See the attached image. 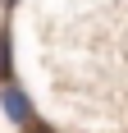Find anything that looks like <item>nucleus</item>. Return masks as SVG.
<instances>
[{
	"label": "nucleus",
	"mask_w": 128,
	"mask_h": 133,
	"mask_svg": "<svg viewBox=\"0 0 128 133\" xmlns=\"http://www.w3.org/2000/svg\"><path fill=\"white\" fill-rule=\"evenodd\" d=\"M0 110H5V119H9L14 129H23V124L37 119V101H32L18 83H0Z\"/></svg>",
	"instance_id": "obj_1"
},
{
	"label": "nucleus",
	"mask_w": 128,
	"mask_h": 133,
	"mask_svg": "<svg viewBox=\"0 0 128 133\" xmlns=\"http://www.w3.org/2000/svg\"><path fill=\"white\" fill-rule=\"evenodd\" d=\"M0 83H14V32L0 23Z\"/></svg>",
	"instance_id": "obj_2"
},
{
	"label": "nucleus",
	"mask_w": 128,
	"mask_h": 133,
	"mask_svg": "<svg viewBox=\"0 0 128 133\" xmlns=\"http://www.w3.org/2000/svg\"><path fill=\"white\" fill-rule=\"evenodd\" d=\"M23 133H55V129H51V124H46V119H41V115H37V119H32V124H23Z\"/></svg>",
	"instance_id": "obj_3"
},
{
	"label": "nucleus",
	"mask_w": 128,
	"mask_h": 133,
	"mask_svg": "<svg viewBox=\"0 0 128 133\" xmlns=\"http://www.w3.org/2000/svg\"><path fill=\"white\" fill-rule=\"evenodd\" d=\"M14 5H18V0H0V9H5V14H9V9H14Z\"/></svg>",
	"instance_id": "obj_4"
}]
</instances>
